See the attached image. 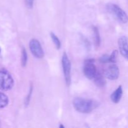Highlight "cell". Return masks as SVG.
<instances>
[{"label":"cell","mask_w":128,"mask_h":128,"mask_svg":"<svg viewBox=\"0 0 128 128\" xmlns=\"http://www.w3.org/2000/svg\"><path fill=\"white\" fill-rule=\"evenodd\" d=\"M73 106L78 112L89 113L97 107V103L91 100L76 98L73 101Z\"/></svg>","instance_id":"6da1fadb"},{"label":"cell","mask_w":128,"mask_h":128,"mask_svg":"<svg viewBox=\"0 0 128 128\" xmlns=\"http://www.w3.org/2000/svg\"><path fill=\"white\" fill-rule=\"evenodd\" d=\"M107 10L112 14L118 21L122 23H127L128 22V16L126 12L120 6L115 4L110 3L107 4Z\"/></svg>","instance_id":"7a4b0ae2"},{"label":"cell","mask_w":128,"mask_h":128,"mask_svg":"<svg viewBox=\"0 0 128 128\" xmlns=\"http://www.w3.org/2000/svg\"><path fill=\"white\" fill-rule=\"evenodd\" d=\"M14 85V80L10 72L5 70H0V90L8 91Z\"/></svg>","instance_id":"3957f363"},{"label":"cell","mask_w":128,"mask_h":128,"mask_svg":"<svg viewBox=\"0 0 128 128\" xmlns=\"http://www.w3.org/2000/svg\"><path fill=\"white\" fill-rule=\"evenodd\" d=\"M62 66L63 70L65 81L68 86H70L71 81V64L66 52H64L62 57Z\"/></svg>","instance_id":"277c9868"},{"label":"cell","mask_w":128,"mask_h":128,"mask_svg":"<svg viewBox=\"0 0 128 128\" xmlns=\"http://www.w3.org/2000/svg\"><path fill=\"white\" fill-rule=\"evenodd\" d=\"M30 49L34 56L39 59L44 57V51L41 44L36 39H32L30 42Z\"/></svg>","instance_id":"5b68a950"},{"label":"cell","mask_w":128,"mask_h":128,"mask_svg":"<svg viewBox=\"0 0 128 128\" xmlns=\"http://www.w3.org/2000/svg\"><path fill=\"white\" fill-rule=\"evenodd\" d=\"M93 60H88L85 63L83 69L84 74L89 80H92L97 73L96 67L93 64Z\"/></svg>","instance_id":"8992f818"},{"label":"cell","mask_w":128,"mask_h":128,"mask_svg":"<svg viewBox=\"0 0 128 128\" xmlns=\"http://www.w3.org/2000/svg\"><path fill=\"white\" fill-rule=\"evenodd\" d=\"M106 78L110 80H116L120 76V70L117 65L115 64H111L104 72Z\"/></svg>","instance_id":"52a82bcc"},{"label":"cell","mask_w":128,"mask_h":128,"mask_svg":"<svg viewBox=\"0 0 128 128\" xmlns=\"http://www.w3.org/2000/svg\"><path fill=\"white\" fill-rule=\"evenodd\" d=\"M120 51L122 56L128 60V38L126 36H121L118 40Z\"/></svg>","instance_id":"ba28073f"},{"label":"cell","mask_w":128,"mask_h":128,"mask_svg":"<svg viewBox=\"0 0 128 128\" xmlns=\"http://www.w3.org/2000/svg\"><path fill=\"white\" fill-rule=\"evenodd\" d=\"M122 86H120L111 95V100L114 103H118L121 100L122 96Z\"/></svg>","instance_id":"9c48e42d"},{"label":"cell","mask_w":128,"mask_h":128,"mask_svg":"<svg viewBox=\"0 0 128 128\" xmlns=\"http://www.w3.org/2000/svg\"><path fill=\"white\" fill-rule=\"evenodd\" d=\"M92 80H94V82L98 87H104L106 83L104 78L100 72H97Z\"/></svg>","instance_id":"30bf717a"},{"label":"cell","mask_w":128,"mask_h":128,"mask_svg":"<svg viewBox=\"0 0 128 128\" xmlns=\"http://www.w3.org/2000/svg\"><path fill=\"white\" fill-rule=\"evenodd\" d=\"M9 102V99L5 94L0 92V109L6 107Z\"/></svg>","instance_id":"8fae6325"},{"label":"cell","mask_w":128,"mask_h":128,"mask_svg":"<svg viewBox=\"0 0 128 128\" xmlns=\"http://www.w3.org/2000/svg\"><path fill=\"white\" fill-rule=\"evenodd\" d=\"M28 61V54L26 50L24 48H23L22 50V52H21V64L22 66L24 67L26 66Z\"/></svg>","instance_id":"7c38bea8"},{"label":"cell","mask_w":128,"mask_h":128,"mask_svg":"<svg viewBox=\"0 0 128 128\" xmlns=\"http://www.w3.org/2000/svg\"><path fill=\"white\" fill-rule=\"evenodd\" d=\"M51 38L52 39V41L54 43V44L56 45V47L58 50H60V48L61 46V41L60 40H59V38H58V36H56L55 34H54L53 32H51Z\"/></svg>","instance_id":"4fadbf2b"},{"label":"cell","mask_w":128,"mask_h":128,"mask_svg":"<svg viewBox=\"0 0 128 128\" xmlns=\"http://www.w3.org/2000/svg\"><path fill=\"white\" fill-rule=\"evenodd\" d=\"M93 31H94V34L95 37V41H96V46H98L100 44V33H99V31L98 30L97 28L94 27L93 28Z\"/></svg>","instance_id":"5bb4252c"},{"label":"cell","mask_w":128,"mask_h":128,"mask_svg":"<svg viewBox=\"0 0 128 128\" xmlns=\"http://www.w3.org/2000/svg\"><path fill=\"white\" fill-rule=\"evenodd\" d=\"M118 52L117 50H114L113 52H112V54H111V56H110V62H112V63H115L116 62V59H117L118 56Z\"/></svg>","instance_id":"9a60e30c"},{"label":"cell","mask_w":128,"mask_h":128,"mask_svg":"<svg viewBox=\"0 0 128 128\" xmlns=\"http://www.w3.org/2000/svg\"><path fill=\"white\" fill-rule=\"evenodd\" d=\"M100 61L102 63H106V62H110V56L107 54L103 55L100 58Z\"/></svg>","instance_id":"2e32d148"},{"label":"cell","mask_w":128,"mask_h":128,"mask_svg":"<svg viewBox=\"0 0 128 128\" xmlns=\"http://www.w3.org/2000/svg\"><path fill=\"white\" fill-rule=\"evenodd\" d=\"M33 2L34 0H25L26 6L30 9L32 8V6H33Z\"/></svg>","instance_id":"e0dca14e"},{"label":"cell","mask_w":128,"mask_h":128,"mask_svg":"<svg viewBox=\"0 0 128 128\" xmlns=\"http://www.w3.org/2000/svg\"><path fill=\"white\" fill-rule=\"evenodd\" d=\"M32 88L31 87V89H30V93H29L28 96L27 98H26V104H28L29 102H30V97H31V93H32Z\"/></svg>","instance_id":"ac0fdd59"},{"label":"cell","mask_w":128,"mask_h":128,"mask_svg":"<svg viewBox=\"0 0 128 128\" xmlns=\"http://www.w3.org/2000/svg\"><path fill=\"white\" fill-rule=\"evenodd\" d=\"M60 128H64V126H62V125H61V126H60Z\"/></svg>","instance_id":"d6986e66"},{"label":"cell","mask_w":128,"mask_h":128,"mask_svg":"<svg viewBox=\"0 0 128 128\" xmlns=\"http://www.w3.org/2000/svg\"><path fill=\"white\" fill-rule=\"evenodd\" d=\"M1 48H0V53H1Z\"/></svg>","instance_id":"ffe728a7"}]
</instances>
